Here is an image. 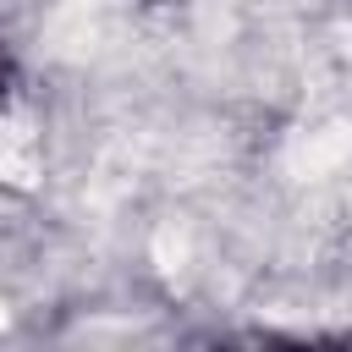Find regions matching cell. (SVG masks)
<instances>
[{
    "mask_svg": "<svg viewBox=\"0 0 352 352\" xmlns=\"http://www.w3.org/2000/svg\"><path fill=\"white\" fill-rule=\"evenodd\" d=\"M0 82H6V60H0Z\"/></svg>",
    "mask_w": 352,
    "mask_h": 352,
    "instance_id": "cell-1",
    "label": "cell"
}]
</instances>
